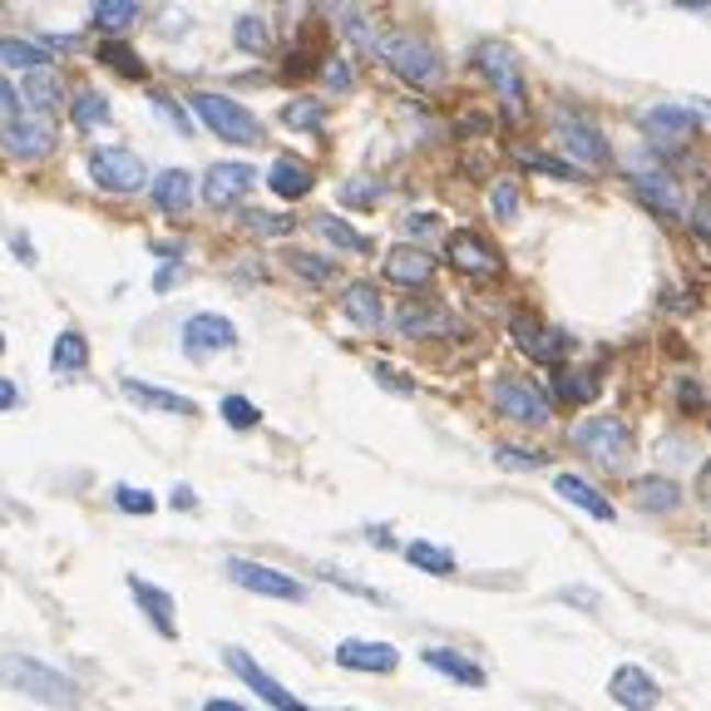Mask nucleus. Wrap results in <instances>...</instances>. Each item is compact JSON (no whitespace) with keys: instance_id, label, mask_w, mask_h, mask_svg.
Returning a JSON list of instances; mask_svg holds the SVG:
<instances>
[{"instance_id":"obj_40","label":"nucleus","mask_w":711,"mask_h":711,"mask_svg":"<svg viewBox=\"0 0 711 711\" xmlns=\"http://www.w3.org/2000/svg\"><path fill=\"white\" fill-rule=\"evenodd\" d=\"M0 65L45 69V45H30V40H0Z\"/></svg>"},{"instance_id":"obj_7","label":"nucleus","mask_w":711,"mask_h":711,"mask_svg":"<svg viewBox=\"0 0 711 711\" xmlns=\"http://www.w3.org/2000/svg\"><path fill=\"white\" fill-rule=\"evenodd\" d=\"M89 178L104 193H134V188H144V163H138L134 148H94L89 154Z\"/></svg>"},{"instance_id":"obj_60","label":"nucleus","mask_w":711,"mask_h":711,"mask_svg":"<svg viewBox=\"0 0 711 711\" xmlns=\"http://www.w3.org/2000/svg\"><path fill=\"white\" fill-rule=\"evenodd\" d=\"M203 711H247V707H237V701H223V697H213V701H203Z\"/></svg>"},{"instance_id":"obj_19","label":"nucleus","mask_w":711,"mask_h":711,"mask_svg":"<svg viewBox=\"0 0 711 711\" xmlns=\"http://www.w3.org/2000/svg\"><path fill=\"white\" fill-rule=\"evenodd\" d=\"M553 489H558L568 504H578V509L588 514V519H598V523H612V519H618V509H612V499H608V494H602V489H592V484L583 479V474H568V470H563V474H553Z\"/></svg>"},{"instance_id":"obj_39","label":"nucleus","mask_w":711,"mask_h":711,"mask_svg":"<svg viewBox=\"0 0 711 711\" xmlns=\"http://www.w3.org/2000/svg\"><path fill=\"white\" fill-rule=\"evenodd\" d=\"M336 25L346 30V40H356V49H371L375 55V30L356 5H336Z\"/></svg>"},{"instance_id":"obj_50","label":"nucleus","mask_w":711,"mask_h":711,"mask_svg":"<svg viewBox=\"0 0 711 711\" xmlns=\"http://www.w3.org/2000/svg\"><path fill=\"white\" fill-rule=\"evenodd\" d=\"M523 163L529 168H539V173H558V178H573V183H578V168H568V163H558V158H549V154H523Z\"/></svg>"},{"instance_id":"obj_29","label":"nucleus","mask_w":711,"mask_h":711,"mask_svg":"<svg viewBox=\"0 0 711 711\" xmlns=\"http://www.w3.org/2000/svg\"><path fill=\"white\" fill-rule=\"evenodd\" d=\"M312 233H316V237H326L331 247H341V252H365V247H371V237L356 233V227H351V223H341L336 213H316V217H312Z\"/></svg>"},{"instance_id":"obj_44","label":"nucleus","mask_w":711,"mask_h":711,"mask_svg":"<svg viewBox=\"0 0 711 711\" xmlns=\"http://www.w3.org/2000/svg\"><path fill=\"white\" fill-rule=\"evenodd\" d=\"M223 420L233 425V430H252V425H262V415H257V405L247 400V395H223Z\"/></svg>"},{"instance_id":"obj_61","label":"nucleus","mask_w":711,"mask_h":711,"mask_svg":"<svg viewBox=\"0 0 711 711\" xmlns=\"http://www.w3.org/2000/svg\"><path fill=\"white\" fill-rule=\"evenodd\" d=\"M173 509H193V489H183V484H178V489H173Z\"/></svg>"},{"instance_id":"obj_16","label":"nucleus","mask_w":711,"mask_h":711,"mask_svg":"<svg viewBox=\"0 0 711 711\" xmlns=\"http://www.w3.org/2000/svg\"><path fill=\"white\" fill-rule=\"evenodd\" d=\"M247 188H252V168L247 163H213L203 178V198L213 207H237L247 198Z\"/></svg>"},{"instance_id":"obj_58","label":"nucleus","mask_w":711,"mask_h":711,"mask_svg":"<svg viewBox=\"0 0 711 711\" xmlns=\"http://www.w3.org/2000/svg\"><path fill=\"white\" fill-rule=\"evenodd\" d=\"M154 286H158V292H173V286H178V267H158Z\"/></svg>"},{"instance_id":"obj_37","label":"nucleus","mask_w":711,"mask_h":711,"mask_svg":"<svg viewBox=\"0 0 711 711\" xmlns=\"http://www.w3.org/2000/svg\"><path fill=\"white\" fill-rule=\"evenodd\" d=\"M395 326L405 336H435V331H450L440 312H420V306H395Z\"/></svg>"},{"instance_id":"obj_38","label":"nucleus","mask_w":711,"mask_h":711,"mask_svg":"<svg viewBox=\"0 0 711 711\" xmlns=\"http://www.w3.org/2000/svg\"><path fill=\"white\" fill-rule=\"evenodd\" d=\"M282 124L286 128H302V134H316V128L326 124V109L316 104V99H292V104L282 109Z\"/></svg>"},{"instance_id":"obj_62","label":"nucleus","mask_w":711,"mask_h":711,"mask_svg":"<svg viewBox=\"0 0 711 711\" xmlns=\"http://www.w3.org/2000/svg\"><path fill=\"white\" fill-rule=\"evenodd\" d=\"M0 356H5V336H0Z\"/></svg>"},{"instance_id":"obj_57","label":"nucleus","mask_w":711,"mask_h":711,"mask_svg":"<svg viewBox=\"0 0 711 711\" xmlns=\"http://www.w3.org/2000/svg\"><path fill=\"white\" fill-rule=\"evenodd\" d=\"M20 405V385L15 381H0V410H15Z\"/></svg>"},{"instance_id":"obj_20","label":"nucleus","mask_w":711,"mask_h":711,"mask_svg":"<svg viewBox=\"0 0 711 711\" xmlns=\"http://www.w3.org/2000/svg\"><path fill=\"white\" fill-rule=\"evenodd\" d=\"M385 276H391L395 286L420 292V286H430V276H435V257L425 252V247H395V252L385 257Z\"/></svg>"},{"instance_id":"obj_11","label":"nucleus","mask_w":711,"mask_h":711,"mask_svg":"<svg viewBox=\"0 0 711 711\" xmlns=\"http://www.w3.org/2000/svg\"><path fill=\"white\" fill-rule=\"evenodd\" d=\"M49 148H55V128L45 124V119H10L5 128H0V154L10 158H25V163H35V158H45Z\"/></svg>"},{"instance_id":"obj_31","label":"nucleus","mask_w":711,"mask_h":711,"mask_svg":"<svg viewBox=\"0 0 711 711\" xmlns=\"http://www.w3.org/2000/svg\"><path fill=\"white\" fill-rule=\"evenodd\" d=\"M49 361H55V371H59V375L84 371V361H89V341H84L79 331H59V336H55V351H49Z\"/></svg>"},{"instance_id":"obj_56","label":"nucleus","mask_w":711,"mask_h":711,"mask_svg":"<svg viewBox=\"0 0 711 711\" xmlns=\"http://www.w3.org/2000/svg\"><path fill=\"white\" fill-rule=\"evenodd\" d=\"M691 233L707 237V198H697V203H691Z\"/></svg>"},{"instance_id":"obj_17","label":"nucleus","mask_w":711,"mask_h":711,"mask_svg":"<svg viewBox=\"0 0 711 711\" xmlns=\"http://www.w3.org/2000/svg\"><path fill=\"white\" fill-rule=\"evenodd\" d=\"M336 662L351 672H395L400 667V652L391 642H371V637H346L336 647Z\"/></svg>"},{"instance_id":"obj_34","label":"nucleus","mask_w":711,"mask_h":711,"mask_svg":"<svg viewBox=\"0 0 711 711\" xmlns=\"http://www.w3.org/2000/svg\"><path fill=\"white\" fill-rule=\"evenodd\" d=\"M69 114H75L79 128H104L109 124V99L99 94V89H79L75 104H69Z\"/></svg>"},{"instance_id":"obj_48","label":"nucleus","mask_w":711,"mask_h":711,"mask_svg":"<svg viewBox=\"0 0 711 711\" xmlns=\"http://www.w3.org/2000/svg\"><path fill=\"white\" fill-rule=\"evenodd\" d=\"M494 464H499V470H539L543 454H533V450H499V454H494Z\"/></svg>"},{"instance_id":"obj_27","label":"nucleus","mask_w":711,"mask_h":711,"mask_svg":"<svg viewBox=\"0 0 711 711\" xmlns=\"http://www.w3.org/2000/svg\"><path fill=\"white\" fill-rule=\"evenodd\" d=\"M267 188H272L276 198H306L312 193V168L302 163V158H276L272 168H267Z\"/></svg>"},{"instance_id":"obj_1","label":"nucleus","mask_w":711,"mask_h":711,"mask_svg":"<svg viewBox=\"0 0 711 711\" xmlns=\"http://www.w3.org/2000/svg\"><path fill=\"white\" fill-rule=\"evenodd\" d=\"M0 681H5L10 691H25L30 701H40V707H79V687L65 677V672H55L49 662H35V657H15V652H5L0 657Z\"/></svg>"},{"instance_id":"obj_59","label":"nucleus","mask_w":711,"mask_h":711,"mask_svg":"<svg viewBox=\"0 0 711 711\" xmlns=\"http://www.w3.org/2000/svg\"><path fill=\"white\" fill-rule=\"evenodd\" d=\"M681 405H687V410H701V391L691 381H681Z\"/></svg>"},{"instance_id":"obj_25","label":"nucleus","mask_w":711,"mask_h":711,"mask_svg":"<svg viewBox=\"0 0 711 711\" xmlns=\"http://www.w3.org/2000/svg\"><path fill=\"white\" fill-rule=\"evenodd\" d=\"M420 657H425V667L444 672V677L460 681V687H484V681H489V677H484L479 662H470L464 652H454V647H425Z\"/></svg>"},{"instance_id":"obj_4","label":"nucleus","mask_w":711,"mask_h":711,"mask_svg":"<svg viewBox=\"0 0 711 711\" xmlns=\"http://www.w3.org/2000/svg\"><path fill=\"white\" fill-rule=\"evenodd\" d=\"M573 444H578L592 464H602V470H622L628 454H632V435H628V425H622L618 415H592V420H578L573 425Z\"/></svg>"},{"instance_id":"obj_21","label":"nucleus","mask_w":711,"mask_h":711,"mask_svg":"<svg viewBox=\"0 0 711 711\" xmlns=\"http://www.w3.org/2000/svg\"><path fill=\"white\" fill-rule=\"evenodd\" d=\"M128 592L138 598V608L148 612V622L158 628V637H168L173 642L178 637V622H173V598H168L158 583H148V578H128Z\"/></svg>"},{"instance_id":"obj_52","label":"nucleus","mask_w":711,"mask_h":711,"mask_svg":"<svg viewBox=\"0 0 711 711\" xmlns=\"http://www.w3.org/2000/svg\"><path fill=\"white\" fill-rule=\"evenodd\" d=\"M371 371H375V381H381V385H385V391H400V395H410V391H415V385H410V381H405V375H395V371H385V365H381V361H375V365H371Z\"/></svg>"},{"instance_id":"obj_15","label":"nucleus","mask_w":711,"mask_h":711,"mask_svg":"<svg viewBox=\"0 0 711 711\" xmlns=\"http://www.w3.org/2000/svg\"><path fill=\"white\" fill-rule=\"evenodd\" d=\"M509 336H514V346H519L529 361L553 365V356H558V331H553L549 321H539V316H529V312H514L509 316Z\"/></svg>"},{"instance_id":"obj_3","label":"nucleus","mask_w":711,"mask_h":711,"mask_svg":"<svg viewBox=\"0 0 711 711\" xmlns=\"http://www.w3.org/2000/svg\"><path fill=\"white\" fill-rule=\"evenodd\" d=\"M193 114L203 119V124L213 128L217 138H227V144H242V148L262 144V124H257V119L247 114V109L237 104V99H227V94L198 89V94H193Z\"/></svg>"},{"instance_id":"obj_26","label":"nucleus","mask_w":711,"mask_h":711,"mask_svg":"<svg viewBox=\"0 0 711 711\" xmlns=\"http://www.w3.org/2000/svg\"><path fill=\"white\" fill-rule=\"evenodd\" d=\"M632 504L647 514H672L681 504V489L667 474H647V479H632Z\"/></svg>"},{"instance_id":"obj_10","label":"nucleus","mask_w":711,"mask_h":711,"mask_svg":"<svg viewBox=\"0 0 711 711\" xmlns=\"http://www.w3.org/2000/svg\"><path fill=\"white\" fill-rule=\"evenodd\" d=\"M444 257H450V267L454 272H464V276H499L504 272V257L494 252L479 233H450Z\"/></svg>"},{"instance_id":"obj_18","label":"nucleus","mask_w":711,"mask_h":711,"mask_svg":"<svg viewBox=\"0 0 711 711\" xmlns=\"http://www.w3.org/2000/svg\"><path fill=\"white\" fill-rule=\"evenodd\" d=\"M608 691H612V701H618V707H628V711H652L662 701L657 681H652L642 667H618V672H612V681H608Z\"/></svg>"},{"instance_id":"obj_43","label":"nucleus","mask_w":711,"mask_h":711,"mask_svg":"<svg viewBox=\"0 0 711 711\" xmlns=\"http://www.w3.org/2000/svg\"><path fill=\"white\" fill-rule=\"evenodd\" d=\"M99 59H104V65H114V69H124L128 79H144V75H148L144 59H138L134 49L124 45V40H109V45H99Z\"/></svg>"},{"instance_id":"obj_30","label":"nucleus","mask_w":711,"mask_h":711,"mask_svg":"<svg viewBox=\"0 0 711 711\" xmlns=\"http://www.w3.org/2000/svg\"><path fill=\"white\" fill-rule=\"evenodd\" d=\"M15 94L25 99V104H35V109H40V119H45L49 109L59 104V75H55V69H30L25 84H20Z\"/></svg>"},{"instance_id":"obj_5","label":"nucleus","mask_w":711,"mask_h":711,"mask_svg":"<svg viewBox=\"0 0 711 711\" xmlns=\"http://www.w3.org/2000/svg\"><path fill=\"white\" fill-rule=\"evenodd\" d=\"M489 395H494V410L509 415V420H519V425H543L549 420V410H553L549 395H543L533 381H523V375H499Z\"/></svg>"},{"instance_id":"obj_54","label":"nucleus","mask_w":711,"mask_h":711,"mask_svg":"<svg viewBox=\"0 0 711 711\" xmlns=\"http://www.w3.org/2000/svg\"><path fill=\"white\" fill-rule=\"evenodd\" d=\"M15 109H20V94L5 84V79H0V119L10 124V119H15Z\"/></svg>"},{"instance_id":"obj_36","label":"nucleus","mask_w":711,"mask_h":711,"mask_svg":"<svg viewBox=\"0 0 711 711\" xmlns=\"http://www.w3.org/2000/svg\"><path fill=\"white\" fill-rule=\"evenodd\" d=\"M237 223L257 237H286L292 233V217L286 213H262V207H237Z\"/></svg>"},{"instance_id":"obj_2","label":"nucleus","mask_w":711,"mask_h":711,"mask_svg":"<svg viewBox=\"0 0 711 711\" xmlns=\"http://www.w3.org/2000/svg\"><path fill=\"white\" fill-rule=\"evenodd\" d=\"M375 55L415 89H435L444 75L435 45H425V40H415V35H375Z\"/></svg>"},{"instance_id":"obj_45","label":"nucleus","mask_w":711,"mask_h":711,"mask_svg":"<svg viewBox=\"0 0 711 711\" xmlns=\"http://www.w3.org/2000/svg\"><path fill=\"white\" fill-rule=\"evenodd\" d=\"M592 391H598V381H592V375H573V371H558L553 375V395H558V400H592Z\"/></svg>"},{"instance_id":"obj_13","label":"nucleus","mask_w":711,"mask_h":711,"mask_svg":"<svg viewBox=\"0 0 711 711\" xmlns=\"http://www.w3.org/2000/svg\"><path fill=\"white\" fill-rule=\"evenodd\" d=\"M697 128H701V119L677 104H657L642 114V134L662 148H677V144H687V138H697Z\"/></svg>"},{"instance_id":"obj_23","label":"nucleus","mask_w":711,"mask_h":711,"mask_svg":"<svg viewBox=\"0 0 711 711\" xmlns=\"http://www.w3.org/2000/svg\"><path fill=\"white\" fill-rule=\"evenodd\" d=\"M119 391L128 395L134 405H144V410H168V415H193L198 405L188 400V395H178V391H163V385H148V381H119Z\"/></svg>"},{"instance_id":"obj_9","label":"nucleus","mask_w":711,"mask_h":711,"mask_svg":"<svg viewBox=\"0 0 711 711\" xmlns=\"http://www.w3.org/2000/svg\"><path fill=\"white\" fill-rule=\"evenodd\" d=\"M233 346H237V326L223 312H198L183 321V351L198 356V361L213 351H233Z\"/></svg>"},{"instance_id":"obj_49","label":"nucleus","mask_w":711,"mask_h":711,"mask_svg":"<svg viewBox=\"0 0 711 711\" xmlns=\"http://www.w3.org/2000/svg\"><path fill=\"white\" fill-rule=\"evenodd\" d=\"M148 99H154V109H158V114L168 119V124L178 128V134H193V124H188V114H183V109H178V104H173V99H168V94H158V89H154V94H148Z\"/></svg>"},{"instance_id":"obj_35","label":"nucleus","mask_w":711,"mask_h":711,"mask_svg":"<svg viewBox=\"0 0 711 711\" xmlns=\"http://www.w3.org/2000/svg\"><path fill=\"white\" fill-rule=\"evenodd\" d=\"M405 563H415L420 573H454V553L440 549V543H425V539H415L410 549H405Z\"/></svg>"},{"instance_id":"obj_32","label":"nucleus","mask_w":711,"mask_h":711,"mask_svg":"<svg viewBox=\"0 0 711 711\" xmlns=\"http://www.w3.org/2000/svg\"><path fill=\"white\" fill-rule=\"evenodd\" d=\"M286 267H292L302 282H312V286H321V282H336V262H326V257H316V252H302V247H292V252L282 257Z\"/></svg>"},{"instance_id":"obj_63","label":"nucleus","mask_w":711,"mask_h":711,"mask_svg":"<svg viewBox=\"0 0 711 711\" xmlns=\"http://www.w3.org/2000/svg\"><path fill=\"white\" fill-rule=\"evenodd\" d=\"M296 711H306V707H296Z\"/></svg>"},{"instance_id":"obj_28","label":"nucleus","mask_w":711,"mask_h":711,"mask_svg":"<svg viewBox=\"0 0 711 711\" xmlns=\"http://www.w3.org/2000/svg\"><path fill=\"white\" fill-rule=\"evenodd\" d=\"M341 312L351 316L356 326H381L385 321V306H381V296H375V286L371 282H351L341 292Z\"/></svg>"},{"instance_id":"obj_33","label":"nucleus","mask_w":711,"mask_h":711,"mask_svg":"<svg viewBox=\"0 0 711 711\" xmlns=\"http://www.w3.org/2000/svg\"><path fill=\"white\" fill-rule=\"evenodd\" d=\"M89 20H94V30H109V35H119V30H128L138 20V5H134V0H99Z\"/></svg>"},{"instance_id":"obj_53","label":"nucleus","mask_w":711,"mask_h":711,"mask_svg":"<svg viewBox=\"0 0 711 711\" xmlns=\"http://www.w3.org/2000/svg\"><path fill=\"white\" fill-rule=\"evenodd\" d=\"M405 233H440V217L435 213H410L405 217Z\"/></svg>"},{"instance_id":"obj_42","label":"nucleus","mask_w":711,"mask_h":711,"mask_svg":"<svg viewBox=\"0 0 711 711\" xmlns=\"http://www.w3.org/2000/svg\"><path fill=\"white\" fill-rule=\"evenodd\" d=\"M233 40H237V49H247V55H267V25L257 15H237Z\"/></svg>"},{"instance_id":"obj_46","label":"nucleus","mask_w":711,"mask_h":711,"mask_svg":"<svg viewBox=\"0 0 711 711\" xmlns=\"http://www.w3.org/2000/svg\"><path fill=\"white\" fill-rule=\"evenodd\" d=\"M375 198H385L381 178H351V183L341 188V203H351V207H375Z\"/></svg>"},{"instance_id":"obj_8","label":"nucleus","mask_w":711,"mask_h":711,"mask_svg":"<svg viewBox=\"0 0 711 711\" xmlns=\"http://www.w3.org/2000/svg\"><path fill=\"white\" fill-rule=\"evenodd\" d=\"M474 65H479V75L489 79V89H494L499 99H509V104H519V99H523L519 59H514L509 45H499V40H484V45L474 49Z\"/></svg>"},{"instance_id":"obj_6","label":"nucleus","mask_w":711,"mask_h":711,"mask_svg":"<svg viewBox=\"0 0 711 711\" xmlns=\"http://www.w3.org/2000/svg\"><path fill=\"white\" fill-rule=\"evenodd\" d=\"M227 578L252 588V592H262V598H282V602L306 598L302 578H292V573H282V568H267V563H257V558H227Z\"/></svg>"},{"instance_id":"obj_14","label":"nucleus","mask_w":711,"mask_h":711,"mask_svg":"<svg viewBox=\"0 0 711 711\" xmlns=\"http://www.w3.org/2000/svg\"><path fill=\"white\" fill-rule=\"evenodd\" d=\"M223 662H227V667H233V677H242V687H252L257 697L267 701V707H276V711H296L292 691H286L276 677H267V672L252 662V652H242V647H227V652H223Z\"/></svg>"},{"instance_id":"obj_41","label":"nucleus","mask_w":711,"mask_h":711,"mask_svg":"<svg viewBox=\"0 0 711 711\" xmlns=\"http://www.w3.org/2000/svg\"><path fill=\"white\" fill-rule=\"evenodd\" d=\"M489 217L494 223H514L519 217V188H514V178H499L489 188Z\"/></svg>"},{"instance_id":"obj_55","label":"nucleus","mask_w":711,"mask_h":711,"mask_svg":"<svg viewBox=\"0 0 711 711\" xmlns=\"http://www.w3.org/2000/svg\"><path fill=\"white\" fill-rule=\"evenodd\" d=\"M154 247V257H183V242L178 237H158V242H148Z\"/></svg>"},{"instance_id":"obj_12","label":"nucleus","mask_w":711,"mask_h":711,"mask_svg":"<svg viewBox=\"0 0 711 711\" xmlns=\"http://www.w3.org/2000/svg\"><path fill=\"white\" fill-rule=\"evenodd\" d=\"M553 128H558V138L568 144V154L578 158V163H608L612 148H608V138H602V128H592L588 119L558 109V114H553Z\"/></svg>"},{"instance_id":"obj_24","label":"nucleus","mask_w":711,"mask_h":711,"mask_svg":"<svg viewBox=\"0 0 711 711\" xmlns=\"http://www.w3.org/2000/svg\"><path fill=\"white\" fill-rule=\"evenodd\" d=\"M148 193H154V207H163V213H188L193 207V173L188 168H163Z\"/></svg>"},{"instance_id":"obj_51","label":"nucleus","mask_w":711,"mask_h":711,"mask_svg":"<svg viewBox=\"0 0 711 711\" xmlns=\"http://www.w3.org/2000/svg\"><path fill=\"white\" fill-rule=\"evenodd\" d=\"M326 84H331V89H351V65H346V59H326Z\"/></svg>"},{"instance_id":"obj_47","label":"nucleus","mask_w":711,"mask_h":711,"mask_svg":"<svg viewBox=\"0 0 711 711\" xmlns=\"http://www.w3.org/2000/svg\"><path fill=\"white\" fill-rule=\"evenodd\" d=\"M114 504L119 509H128V514H154V494H144V489H128V484H119L114 489Z\"/></svg>"},{"instance_id":"obj_22","label":"nucleus","mask_w":711,"mask_h":711,"mask_svg":"<svg viewBox=\"0 0 711 711\" xmlns=\"http://www.w3.org/2000/svg\"><path fill=\"white\" fill-rule=\"evenodd\" d=\"M632 193L652 207V213H667V217H681V188L672 183L667 173H632Z\"/></svg>"}]
</instances>
